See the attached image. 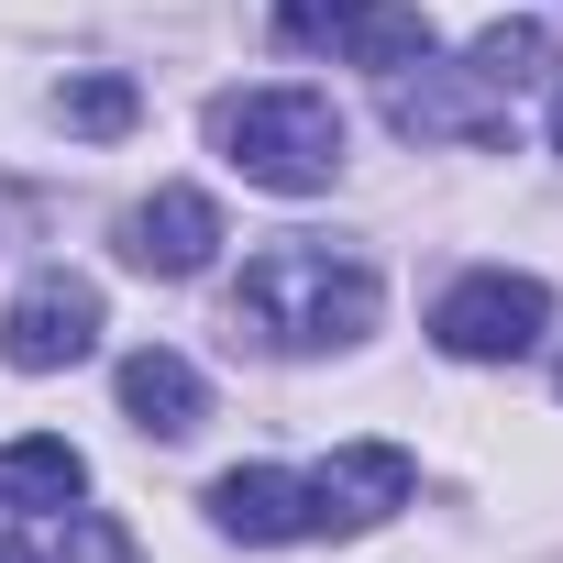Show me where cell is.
Instances as JSON below:
<instances>
[{
    "label": "cell",
    "instance_id": "obj_1",
    "mask_svg": "<svg viewBox=\"0 0 563 563\" xmlns=\"http://www.w3.org/2000/svg\"><path fill=\"white\" fill-rule=\"evenodd\" d=\"M232 332H254L265 354H343L376 332V265L332 243H265L232 276Z\"/></svg>",
    "mask_w": 563,
    "mask_h": 563
},
{
    "label": "cell",
    "instance_id": "obj_2",
    "mask_svg": "<svg viewBox=\"0 0 563 563\" xmlns=\"http://www.w3.org/2000/svg\"><path fill=\"white\" fill-rule=\"evenodd\" d=\"M210 144L276 199H310L343 177V111L321 89H232L210 100Z\"/></svg>",
    "mask_w": 563,
    "mask_h": 563
},
{
    "label": "cell",
    "instance_id": "obj_3",
    "mask_svg": "<svg viewBox=\"0 0 563 563\" xmlns=\"http://www.w3.org/2000/svg\"><path fill=\"white\" fill-rule=\"evenodd\" d=\"M541 332H552V288H541V276H508V265L453 276L442 310H431V343H442L453 365H508V354H530Z\"/></svg>",
    "mask_w": 563,
    "mask_h": 563
},
{
    "label": "cell",
    "instance_id": "obj_4",
    "mask_svg": "<svg viewBox=\"0 0 563 563\" xmlns=\"http://www.w3.org/2000/svg\"><path fill=\"white\" fill-rule=\"evenodd\" d=\"M100 354V288L89 276H34V288H12V310H0V365L12 376H56V365H89Z\"/></svg>",
    "mask_w": 563,
    "mask_h": 563
},
{
    "label": "cell",
    "instance_id": "obj_5",
    "mask_svg": "<svg viewBox=\"0 0 563 563\" xmlns=\"http://www.w3.org/2000/svg\"><path fill=\"white\" fill-rule=\"evenodd\" d=\"M387 122L409 144H508V100L475 67H431V56H420V78H387Z\"/></svg>",
    "mask_w": 563,
    "mask_h": 563
},
{
    "label": "cell",
    "instance_id": "obj_6",
    "mask_svg": "<svg viewBox=\"0 0 563 563\" xmlns=\"http://www.w3.org/2000/svg\"><path fill=\"white\" fill-rule=\"evenodd\" d=\"M409 486H420V464H409L398 442H343V453L310 475V508H321V530H376V519L409 508Z\"/></svg>",
    "mask_w": 563,
    "mask_h": 563
},
{
    "label": "cell",
    "instance_id": "obj_7",
    "mask_svg": "<svg viewBox=\"0 0 563 563\" xmlns=\"http://www.w3.org/2000/svg\"><path fill=\"white\" fill-rule=\"evenodd\" d=\"M122 254H133L144 276H199V265L221 254V199H210V188H155V199L122 221Z\"/></svg>",
    "mask_w": 563,
    "mask_h": 563
},
{
    "label": "cell",
    "instance_id": "obj_8",
    "mask_svg": "<svg viewBox=\"0 0 563 563\" xmlns=\"http://www.w3.org/2000/svg\"><path fill=\"white\" fill-rule=\"evenodd\" d=\"M210 519H221L232 541H310V530H321L310 475H288V464H232V475L210 486Z\"/></svg>",
    "mask_w": 563,
    "mask_h": 563
},
{
    "label": "cell",
    "instance_id": "obj_9",
    "mask_svg": "<svg viewBox=\"0 0 563 563\" xmlns=\"http://www.w3.org/2000/svg\"><path fill=\"white\" fill-rule=\"evenodd\" d=\"M122 420H133V431H155V442H188V431L210 420V387H199V365H188V354H166V343L122 354Z\"/></svg>",
    "mask_w": 563,
    "mask_h": 563
},
{
    "label": "cell",
    "instance_id": "obj_10",
    "mask_svg": "<svg viewBox=\"0 0 563 563\" xmlns=\"http://www.w3.org/2000/svg\"><path fill=\"white\" fill-rule=\"evenodd\" d=\"M332 45H343V67L409 78V67L431 56V12H420V0H354V12L332 23Z\"/></svg>",
    "mask_w": 563,
    "mask_h": 563
},
{
    "label": "cell",
    "instance_id": "obj_11",
    "mask_svg": "<svg viewBox=\"0 0 563 563\" xmlns=\"http://www.w3.org/2000/svg\"><path fill=\"white\" fill-rule=\"evenodd\" d=\"M0 497H23V508H78V497H89V453L56 442V431H34V442L0 453Z\"/></svg>",
    "mask_w": 563,
    "mask_h": 563
},
{
    "label": "cell",
    "instance_id": "obj_12",
    "mask_svg": "<svg viewBox=\"0 0 563 563\" xmlns=\"http://www.w3.org/2000/svg\"><path fill=\"white\" fill-rule=\"evenodd\" d=\"M541 67H552V34L541 23H486L475 34V78L508 100V89H541Z\"/></svg>",
    "mask_w": 563,
    "mask_h": 563
},
{
    "label": "cell",
    "instance_id": "obj_13",
    "mask_svg": "<svg viewBox=\"0 0 563 563\" xmlns=\"http://www.w3.org/2000/svg\"><path fill=\"white\" fill-rule=\"evenodd\" d=\"M133 111H144V100H133V78H111V67H89V78H67V89H56V122H67V133H89V144L133 133Z\"/></svg>",
    "mask_w": 563,
    "mask_h": 563
},
{
    "label": "cell",
    "instance_id": "obj_14",
    "mask_svg": "<svg viewBox=\"0 0 563 563\" xmlns=\"http://www.w3.org/2000/svg\"><path fill=\"white\" fill-rule=\"evenodd\" d=\"M343 12H354V0H276V34H288V45H332Z\"/></svg>",
    "mask_w": 563,
    "mask_h": 563
},
{
    "label": "cell",
    "instance_id": "obj_15",
    "mask_svg": "<svg viewBox=\"0 0 563 563\" xmlns=\"http://www.w3.org/2000/svg\"><path fill=\"white\" fill-rule=\"evenodd\" d=\"M0 563H45V552H34V541H0Z\"/></svg>",
    "mask_w": 563,
    "mask_h": 563
},
{
    "label": "cell",
    "instance_id": "obj_16",
    "mask_svg": "<svg viewBox=\"0 0 563 563\" xmlns=\"http://www.w3.org/2000/svg\"><path fill=\"white\" fill-rule=\"evenodd\" d=\"M552 155H563V100H552Z\"/></svg>",
    "mask_w": 563,
    "mask_h": 563
}]
</instances>
